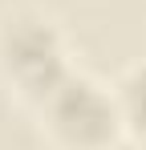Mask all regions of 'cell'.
Returning a JSON list of instances; mask_svg holds the SVG:
<instances>
[{"instance_id":"obj_1","label":"cell","mask_w":146,"mask_h":150,"mask_svg":"<svg viewBox=\"0 0 146 150\" xmlns=\"http://www.w3.org/2000/svg\"><path fill=\"white\" fill-rule=\"evenodd\" d=\"M33 114L53 150H118L126 142L114 85H101L77 69L61 77L33 105Z\"/></svg>"},{"instance_id":"obj_3","label":"cell","mask_w":146,"mask_h":150,"mask_svg":"<svg viewBox=\"0 0 146 150\" xmlns=\"http://www.w3.org/2000/svg\"><path fill=\"white\" fill-rule=\"evenodd\" d=\"M114 101H118V114H122L126 142L146 150V61L122 69V77L114 81Z\"/></svg>"},{"instance_id":"obj_2","label":"cell","mask_w":146,"mask_h":150,"mask_svg":"<svg viewBox=\"0 0 146 150\" xmlns=\"http://www.w3.org/2000/svg\"><path fill=\"white\" fill-rule=\"evenodd\" d=\"M69 69V49L53 16L41 8H8L0 16V81L28 110Z\"/></svg>"}]
</instances>
